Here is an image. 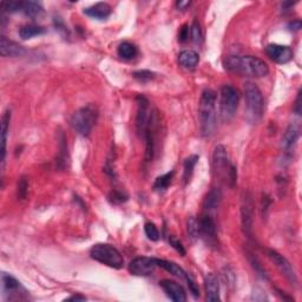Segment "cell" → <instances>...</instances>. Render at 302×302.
<instances>
[{"mask_svg": "<svg viewBox=\"0 0 302 302\" xmlns=\"http://www.w3.org/2000/svg\"><path fill=\"white\" fill-rule=\"evenodd\" d=\"M174 175L175 172L174 171H170V172H167V174L159 176V177L156 178V181L154 183V189L156 190V191H164V190L168 189V186L171 184L172 182V178H174Z\"/></svg>", "mask_w": 302, "mask_h": 302, "instance_id": "29", "label": "cell"}, {"mask_svg": "<svg viewBox=\"0 0 302 302\" xmlns=\"http://www.w3.org/2000/svg\"><path fill=\"white\" fill-rule=\"evenodd\" d=\"M267 255L269 259L271 260V262L275 264L277 269L282 275L286 277V279L289 281L291 284H294V286H296L298 280H297V275L296 273H295L293 266H291L289 261H288L286 257L281 255L280 253H277L276 250L274 249H267Z\"/></svg>", "mask_w": 302, "mask_h": 302, "instance_id": "8", "label": "cell"}, {"mask_svg": "<svg viewBox=\"0 0 302 302\" xmlns=\"http://www.w3.org/2000/svg\"><path fill=\"white\" fill-rule=\"evenodd\" d=\"M25 53V47L19 45L18 43L10 40L4 36L0 38V54H2L3 57H11V58H15V57H23Z\"/></svg>", "mask_w": 302, "mask_h": 302, "instance_id": "15", "label": "cell"}, {"mask_svg": "<svg viewBox=\"0 0 302 302\" xmlns=\"http://www.w3.org/2000/svg\"><path fill=\"white\" fill-rule=\"evenodd\" d=\"M2 283H3V293H4V296L9 295L10 300H12L13 295H16L20 289V282L16 279V277L10 275V274L4 273L2 276Z\"/></svg>", "mask_w": 302, "mask_h": 302, "instance_id": "20", "label": "cell"}, {"mask_svg": "<svg viewBox=\"0 0 302 302\" xmlns=\"http://www.w3.org/2000/svg\"><path fill=\"white\" fill-rule=\"evenodd\" d=\"M178 62L184 69H195L199 62L198 53L194 50H184L178 54Z\"/></svg>", "mask_w": 302, "mask_h": 302, "instance_id": "22", "label": "cell"}, {"mask_svg": "<svg viewBox=\"0 0 302 302\" xmlns=\"http://www.w3.org/2000/svg\"><path fill=\"white\" fill-rule=\"evenodd\" d=\"M298 137H300V129H298L297 125L290 124L287 128L286 132H284L282 141H281V147L286 151L290 150L293 145L297 142Z\"/></svg>", "mask_w": 302, "mask_h": 302, "instance_id": "21", "label": "cell"}, {"mask_svg": "<svg viewBox=\"0 0 302 302\" xmlns=\"http://www.w3.org/2000/svg\"><path fill=\"white\" fill-rule=\"evenodd\" d=\"M109 199H110L111 202L115 203V205H121V203H124L128 201V196L123 194L122 191H115L111 192L110 195H109Z\"/></svg>", "mask_w": 302, "mask_h": 302, "instance_id": "37", "label": "cell"}, {"mask_svg": "<svg viewBox=\"0 0 302 302\" xmlns=\"http://www.w3.org/2000/svg\"><path fill=\"white\" fill-rule=\"evenodd\" d=\"M169 243H170V246L172 247V248H174L177 253L181 254L182 256H184L185 254H186L185 248H184V247H183L182 242L179 240L176 239L175 236H172V235L169 236Z\"/></svg>", "mask_w": 302, "mask_h": 302, "instance_id": "38", "label": "cell"}, {"mask_svg": "<svg viewBox=\"0 0 302 302\" xmlns=\"http://www.w3.org/2000/svg\"><path fill=\"white\" fill-rule=\"evenodd\" d=\"M223 65L230 72L246 77L263 78L269 74L267 63L254 56H229Z\"/></svg>", "mask_w": 302, "mask_h": 302, "instance_id": "1", "label": "cell"}, {"mask_svg": "<svg viewBox=\"0 0 302 302\" xmlns=\"http://www.w3.org/2000/svg\"><path fill=\"white\" fill-rule=\"evenodd\" d=\"M137 100V115H136V130L138 135L144 136L145 129L150 120V103L144 96H138Z\"/></svg>", "mask_w": 302, "mask_h": 302, "instance_id": "11", "label": "cell"}, {"mask_svg": "<svg viewBox=\"0 0 302 302\" xmlns=\"http://www.w3.org/2000/svg\"><path fill=\"white\" fill-rule=\"evenodd\" d=\"M157 116L156 113L150 115V120L147 125L144 132V138H145V161L151 162L154 159L155 155V135H156V121Z\"/></svg>", "mask_w": 302, "mask_h": 302, "instance_id": "13", "label": "cell"}, {"mask_svg": "<svg viewBox=\"0 0 302 302\" xmlns=\"http://www.w3.org/2000/svg\"><path fill=\"white\" fill-rule=\"evenodd\" d=\"M22 12L30 18L42 16L44 13L43 6L35 2H22Z\"/></svg>", "mask_w": 302, "mask_h": 302, "instance_id": "26", "label": "cell"}, {"mask_svg": "<svg viewBox=\"0 0 302 302\" xmlns=\"http://www.w3.org/2000/svg\"><path fill=\"white\" fill-rule=\"evenodd\" d=\"M2 9L6 12H22V2H8L3 3Z\"/></svg>", "mask_w": 302, "mask_h": 302, "instance_id": "36", "label": "cell"}, {"mask_svg": "<svg viewBox=\"0 0 302 302\" xmlns=\"http://www.w3.org/2000/svg\"><path fill=\"white\" fill-rule=\"evenodd\" d=\"M117 53L121 58L129 60V59L135 58V57L137 56L138 49L132 43L124 42V43L120 44V46H118V49H117Z\"/></svg>", "mask_w": 302, "mask_h": 302, "instance_id": "27", "label": "cell"}, {"mask_svg": "<svg viewBox=\"0 0 302 302\" xmlns=\"http://www.w3.org/2000/svg\"><path fill=\"white\" fill-rule=\"evenodd\" d=\"M185 281H186V282H188L189 289H190V291H191V294L194 295L195 297H198L199 296V289H198L197 283H196L195 281L192 280L191 276H189V274H188V276L185 277Z\"/></svg>", "mask_w": 302, "mask_h": 302, "instance_id": "39", "label": "cell"}, {"mask_svg": "<svg viewBox=\"0 0 302 302\" xmlns=\"http://www.w3.org/2000/svg\"><path fill=\"white\" fill-rule=\"evenodd\" d=\"M53 25L56 27V31H58L64 38H70V31L65 25V23L63 22V19L60 17H54L53 18Z\"/></svg>", "mask_w": 302, "mask_h": 302, "instance_id": "33", "label": "cell"}, {"mask_svg": "<svg viewBox=\"0 0 302 302\" xmlns=\"http://www.w3.org/2000/svg\"><path fill=\"white\" fill-rule=\"evenodd\" d=\"M301 90L297 92L296 99H295V105H294V113L296 115H301L302 111V105H301Z\"/></svg>", "mask_w": 302, "mask_h": 302, "instance_id": "42", "label": "cell"}, {"mask_svg": "<svg viewBox=\"0 0 302 302\" xmlns=\"http://www.w3.org/2000/svg\"><path fill=\"white\" fill-rule=\"evenodd\" d=\"M45 32H46V30L44 29L43 26L35 25V24H30V25L23 26L22 29L19 30V36L22 39L27 40V39L33 38V37L42 36Z\"/></svg>", "mask_w": 302, "mask_h": 302, "instance_id": "25", "label": "cell"}, {"mask_svg": "<svg viewBox=\"0 0 302 302\" xmlns=\"http://www.w3.org/2000/svg\"><path fill=\"white\" fill-rule=\"evenodd\" d=\"M83 12L84 15L90 17V18L104 20L111 15V6L109 5L108 3H97V4L84 9Z\"/></svg>", "mask_w": 302, "mask_h": 302, "instance_id": "17", "label": "cell"}, {"mask_svg": "<svg viewBox=\"0 0 302 302\" xmlns=\"http://www.w3.org/2000/svg\"><path fill=\"white\" fill-rule=\"evenodd\" d=\"M207 301L217 302L221 300L220 297V281L214 273L207 274L205 279Z\"/></svg>", "mask_w": 302, "mask_h": 302, "instance_id": "16", "label": "cell"}, {"mask_svg": "<svg viewBox=\"0 0 302 302\" xmlns=\"http://www.w3.org/2000/svg\"><path fill=\"white\" fill-rule=\"evenodd\" d=\"M302 24L300 20H293V22H290L288 24V29H289V31H298V30H301Z\"/></svg>", "mask_w": 302, "mask_h": 302, "instance_id": "44", "label": "cell"}, {"mask_svg": "<svg viewBox=\"0 0 302 302\" xmlns=\"http://www.w3.org/2000/svg\"><path fill=\"white\" fill-rule=\"evenodd\" d=\"M90 256L97 262L115 269H121L124 266V259L122 254L114 246L108 243L94 244L90 250Z\"/></svg>", "mask_w": 302, "mask_h": 302, "instance_id": "5", "label": "cell"}, {"mask_svg": "<svg viewBox=\"0 0 302 302\" xmlns=\"http://www.w3.org/2000/svg\"><path fill=\"white\" fill-rule=\"evenodd\" d=\"M270 198L269 196L268 195H263L262 197V216H267V213H268V209H269V206H270Z\"/></svg>", "mask_w": 302, "mask_h": 302, "instance_id": "41", "label": "cell"}, {"mask_svg": "<svg viewBox=\"0 0 302 302\" xmlns=\"http://www.w3.org/2000/svg\"><path fill=\"white\" fill-rule=\"evenodd\" d=\"M134 77L138 81H141V83H147V81H150L151 79H154L155 73L149 70H140L134 72Z\"/></svg>", "mask_w": 302, "mask_h": 302, "instance_id": "35", "label": "cell"}, {"mask_svg": "<svg viewBox=\"0 0 302 302\" xmlns=\"http://www.w3.org/2000/svg\"><path fill=\"white\" fill-rule=\"evenodd\" d=\"M98 120V109L93 104H87L73 114L71 124L78 134L87 137Z\"/></svg>", "mask_w": 302, "mask_h": 302, "instance_id": "4", "label": "cell"}, {"mask_svg": "<svg viewBox=\"0 0 302 302\" xmlns=\"http://www.w3.org/2000/svg\"><path fill=\"white\" fill-rule=\"evenodd\" d=\"M240 94L232 85H223L220 98V116L225 123H228L235 116L239 107Z\"/></svg>", "mask_w": 302, "mask_h": 302, "instance_id": "7", "label": "cell"}, {"mask_svg": "<svg viewBox=\"0 0 302 302\" xmlns=\"http://www.w3.org/2000/svg\"><path fill=\"white\" fill-rule=\"evenodd\" d=\"M246 100V118L250 124H257L263 117L264 100L259 86L253 81H246L243 86Z\"/></svg>", "mask_w": 302, "mask_h": 302, "instance_id": "3", "label": "cell"}, {"mask_svg": "<svg viewBox=\"0 0 302 302\" xmlns=\"http://www.w3.org/2000/svg\"><path fill=\"white\" fill-rule=\"evenodd\" d=\"M155 260H156V264H157V267L163 268V269L167 270L168 273L172 274V275L181 277V279H184V280H185V277L188 276V274H186L185 271L175 262H171V261H167V260L156 259V257H155Z\"/></svg>", "mask_w": 302, "mask_h": 302, "instance_id": "23", "label": "cell"}, {"mask_svg": "<svg viewBox=\"0 0 302 302\" xmlns=\"http://www.w3.org/2000/svg\"><path fill=\"white\" fill-rule=\"evenodd\" d=\"M67 301H85L86 297L83 296V295H72V296L67 297Z\"/></svg>", "mask_w": 302, "mask_h": 302, "instance_id": "45", "label": "cell"}, {"mask_svg": "<svg viewBox=\"0 0 302 302\" xmlns=\"http://www.w3.org/2000/svg\"><path fill=\"white\" fill-rule=\"evenodd\" d=\"M198 156L197 155H191L189 156L188 158H185L184 164H183V179H184L185 183H188L191 178L192 172H194L195 165L197 164L198 162Z\"/></svg>", "mask_w": 302, "mask_h": 302, "instance_id": "28", "label": "cell"}, {"mask_svg": "<svg viewBox=\"0 0 302 302\" xmlns=\"http://www.w3.org/2000/svg\"><path fill=\"white\" fill-rule=\"evenodd\" d=\"M157 267L155 257L141 256L136 257L129 264V271L136 276H148L152 274Z\"/></svg>", "mask_w": 302, "mask_h": 302, "instance_id": "10", "label": "cell"}, {"mask_svg": "<svg viewBox=\"0 0 302 302\" xmlns=\"http://www.w3.org/2000/svg\"><path fill=\"white\" fill-rule=\"evenodd\" d=\"M241 221H242L243 232L248 237L253 235L254 225V203L249 192L244 194L241 206Z\"/></svg>", "mask_w": 302, "mask_h": 302, "instance_id": "9", "label": "cell"}, {"mask_svg": "<svg viewBox=\"0 0 302 302\" xmlns=\"http://www.w3.org/2000/svg\"><path fill=\"white\" fill-rule=\"evenodd\" d=\"M189 38V29H188V25H183L182 29L179 30V33H178V40L181 43H185L186 40H188Z\"/></svg>", "mask_w": 302, "mask_h": 302, "instance_id": "40", "label": "cell"}, {"mask_svg": "<svg viewBox=\"0 0 302 302\" xmlns=\"http://www.w3.org/2000/svg\"><path fill=\"white\" fill-rule=\"evenodd\" d=\"M190 5H191V2H189V0H178V2L176 3V8H177L179 11H185Z\"/></svg>", "mask_w": 302, "mask_h": 302, "instance_id": "43", "label": "cell"}, {"mask_svg": "<svg viewBox=\"0 0 302 302\" xmlns=\"http://www.w3.org/2000/svg\"><path fill=\"white\" fill-rule=\"evenodd\" d=\"M199 232H201V237H205L207 240H215L216 237V225L215 221L212 219V216L203 215L198 220Z\"/></svg>", "mask_w": 302, "mask_h": 302, "instance_id": "18", "label": "cell"}, {"mask_svg": "<svg viewBox=\"0 0 302 302\" xmlns=\"http://www.w3.org/2000/svg\"><path fill=\"white\" fill-rule=\"evenodd\" d=\"M213 171L219 177L227 178V182L232 183L237 178L235 165L229 162L228 152L223 145H217L213 154Z\"/></svg>", "mask_w": 302, "mask_h": 302, "instance_id": "6", "label": "cell"}, {"mask_svg": "<svg viewBox=\"0 0 302 302\" xmlns=\"http://www.w3.org/2000/svg\"><path fill=\"white\" fill-rule=\"evenodd\" d=\"M29 194V178L26 176H22L18 182V189H17V196L19 199H25Z\"/></svg>", "mask_w": 302, "mask_h": 302, "instance_id": "31", "label": "cell"}, {"mask_svg": "<svg viewBox=\"0 0 302 302\" xmlns=\"http://www.w3.org/2000/svg\"><path fill=\"white\" fill-rule=\"evenodd\" d=\"M186 230H188V235L192 241L198 240L201 237V232H199L198 221L195 217H189L188 223H186Z\"/></svg>", "mask_w": 302, "mask_h": 302, "instance_id": "30", "label": "cell"}, {"mask_svg": "<svg viewBox=\"0 0 302 302\" xmlns=\"http://www.w3.org/2000/svg\"><path fill=\"white\" fill-rule=\"evenodd\" d=\"M190 36H191V40L195 44H201L202 39H203V35H202V30L201 26L197 22H194L190 26Z\"/></svg>", "mask_w": 302, "mask_h": 302, "instance_id": "32", "label": "cell"}, {"mask_svg": "<svg viewBox=\"0 0 302 302\" xmlns=\"http://www.w3.org/2000/svg\"><path fill=\"white\" fill-rule=\"evenodd\" d=\"M216 93L206 89L202 92L198 104L199 131L203 137H210L216 130Z\"/></svg>", "mask_w": 302, "mask_h": 302, "instance_id": "2", "label": "cell"}, {"mask_svg": "<svg viewBox=\"0 0 302 302\" xmlns=\"http://www.w3.org/2000/svg\"><path fill=\"white\" fill-rule=\"evenodd\" d=\"M159 286L162 287V289L164 290L165 295H167L171 301H175V302L186 301V293L184 288H183L179 283L171 280H162L159 281Z\"/></svg>", "mask_w": 302, "mask_h": 302, "instance_id": "14", "label": "cell"}, {"mask_svg": "<svg viewBox=\"0 0 302 302\" xmlns=\"http://www.w3.org/2000/svg\"><path fill=\"white\" fill-rule=\"evenodd\" d=\"M10 122H11V111H5L2 118V169L5 167L6 159V145H8V134L10 129Z\"/></svg>", "mask_w": 302, "mask_h": 302, "instance_id": "19", "label": "cell"}, {"mask_svg": "<svg viewBox=\"0 0 302 302\" xmlns=\"http://www.w3.org/2000/svg\"><path fill=\"white\" fill-rule=\"evenodd\" d=\"M144 230H145V235L148 236L149 240L151 241H158L159 240V232L154 223L151 222H147L144 226Z\"/></svg>", "mask_w": 302, "mask_h": 302, "instance_id": "34", "label": "cell"}, {"mask_svg": "<svg viewBox=\"0 0 302 302\" xmlns=\"http://www.w3.org/2000/svg\"><path fill=\"white\" fill-rule=\"evenodd\" d=\"M222 201V191L220 188H214L212 191L207 195L205 199V209L208 212L216 210L220 207V203Z\"/></svg>", "mask_w": 302, "mask_h": 302, "instance_id": "24", "label": "cell"}, {"mask_svg": "<svg viewBox=\"0 0 302 302\" xmlns=\"http://www.w3.org/2000/svg\"><path fill=\"white\" fill-rule=\"evenodd\" d=\"M268 57L277 64H287L293 59L294 53L289 46L280 45V44H269L266 47Z\"/></svg>", "mask_w": 302, "mask_h": 302, "instance_id": "12", "label": "cell"}]
</instances>
